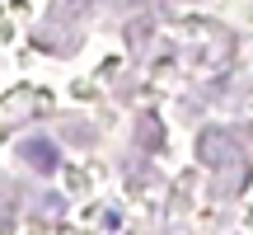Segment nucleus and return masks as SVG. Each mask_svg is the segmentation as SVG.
<instances>
[{
	"label": "nucleus",
	"instance_id": "nucleus-1",
	"mask_svg": "<svg viewBox=\"0 0 253 235\" xmlns=\"http://www.w3.org/2000/svg\"><path fill=\"white\" fill-rule=\"evenodd\" d=\"M197 155L211 165V170H220V165H230L239 155V146H235V136L230 132H220V127H207V132L197 136Z\"/></svg>",
	"mask_w": 253,
	"mask_h": 235
},
{
	"label": "nucleus",
	"instance_id": "nucleus-2",
	"mask_svg": "<svg viewBox=\"0 0 253 235\" xmlns=\"http://www.w3.org/2000/svg\"><path fill=\"white\" fill-rule=\"evenodd\" d=\"M19 155H24L38 174H56V165H61V155H56V146L47 141V136H28V141L19 146Z\"/></svg>",
	"mask_w": 253,
	"mask_h": 235
},
{
	"label": "nucleus",
	"instance_id": "nucleus-3",
	"mask_svg": "<svg viewBox=\"0 0 253 235\" xmlns=\"http://www.w3.org/2000/svg\"><path fill=\"white\" fill-rule=\"evenodd\" d=\"M19 212V188H9V183H0V221H9Z\"/></svg>",
	"mask_w": 253,
	"mask_h": 235
},
{
	"label": "nucleus",
	"instance_id": "nucleus-4",
	"mask_svg": "<svg viewBox=\"0 0 253 235\" xmlns=\"http://www.w3.org/2000/svg\"><path fill=\"white\" fill-rule=\"evenodd\" d=\"M75 9H84V0H56V14H75Z\"/></svg>",
	"mask_w": 253,
	"mask_h": 235
}]
</instances>
